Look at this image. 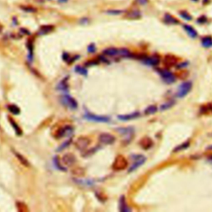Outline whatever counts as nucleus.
Wrapping results in <instances>:
<instances>
[{
  "mask_svg": "<svg viewBox=\"0 0 212 212\" xmlns=\"http://www.w3.org/2000/svg\"><path fill=\"white\" fill-rule=\"evenodd\" d=\"M74 132V128L72 125H64L60 126L54 132V137L56 138H64V137H68L70 135L73 134Z\"/></svg>",
  "mask_w": 212,
  "mask_h": 212,
  "instance_id": "f257e3e1",
  "label": "nucleus"
},
{
  "mask_svg": "<svg viewBox=\"0 0 212 212\" xmlns=\"http://www.w3.org/2000/svg\"><path fill=\"white\" fill-rule=\"evenodd\" d=\"M128 167V161L123 155H118L115 157V161L112 164V168L113 170L117 171H123L126 169Z\"/></svg>",
  "mask_w": 212,
  "mask_h": 212,
  "instance_id": "f03ea898",
  "label": "nucleus"
},
{
  "mask_svg": "<svg viewBox=\"0 0 212 212\" xmlns=\"http://www.w3.org/2000/svg\"><path fill=\"white\" fill-rule=\"evenodd\" d=\"M116 131L120 134L123 135L124 137V141L127 142V143H129L134 135V129L133 127H126V128H118L116 129Z\"/></svg>",
  "mask_w": 212,
  "mask_h": 212,
  "instance_id": "7ed1b4c3",
  "label": "nucleus"
},
{
  "mask_svg": "<svg viewBox=\"0 0 212 212\" xmlns=\"http://www.w3.org/2000/svg\"><path fill=\"white\" fill-rule=\"evenodd\" d=\"M191 89H192V83L191 81H186L178 87L176 91V96L178 98H183L191 91Z\"/></svg>",
  "mask_w": 212,
  "mask_h": 212,
  "instance_id": "20e7f679",
  "label": "nucleus"
},
{
  "mask_svg": "<svg viewBox=\"0 0 212 212\" xmlns=\"http://www.w3.org/2000/svg\"><path fill=\"white\" fill-rule=\"evenodd\" d=\"M60 102L62 105H64L65 107L71 109V110H75L78 107V103L75 100L73 97L70 95H63L60 97Z\"/></svg>",
  "mask_w": 212,
  "mask_h": 212,
  "instance_id": "39448f33",
  "label": "nucleus"
},
{
  "mask_svg": "<svg viewBox=\"0 0 212 212\" xmlns=\"http://www.w3.org/2000/svg\"><path fill=\"white\" fill-rule=\"evenodd\" d=\"M90 143V139L86 137V136H80L79 137L75 143V146L80 151H84L88 148V146Z\"/></svg>",
  "mask_w": 212,
  "mask_h": 212,
  "instance_id": "423d86ee",
  "label": "nucleus"
},
{
  "mask_svg": "<svg viewBox=\"0 0 212 212\" xmlns=\"http://www.w3.org/2000/svg\"><path fill=\"white\" fill-rule=\"evenodd\" d=\"M115 142V137L110 134L104 133L99 136V143L100 145H111Z\"/></svg>",
  "mask_w": 212,
  "mask_h": 212,
  "instance_id": "0eeeda50",
  "label": "nucleus"
},
{
  "mask_svg": "<svg viewBox=\"0 0 212 212\" xmlns=\"http://www.w3.org/2000/svg\"><path fill=\"white\" fill-rule=\"evenodd\" d=\"M134 162L129 168V172H133L137 170L139 166H141L146 161V157L143 155H135L134 156Z\"/></svg>",
  "mask_w": 212,
  "mask_h": 212,
  "instance_id": "6e6552de",
  "label": "nucleus"
},
{
  "mask_svg": "<svg viewBox=\"0 0 212 212\" xmlns=\"http://www.w3.org/2000/svg\"><path fill=\"white\" fill-rule=\"evenodd\" d=\"M159 74L161 75V78L167 84H172L176 81V76L168 70L161 69L158 70Z\"/></svg>",
  "mask_w": 212,
  "mask_h": 212,
  "instance_id": "1a4fd4ad",
  "label": "nucleus"
},
{
  "mask_svg": "<svg viewBox=\"0 0 212 212\" xmlns=\"http://www.w3.org/2000/svg\"><path fill=\"white\" fill-rule=\"evenodd\" d=\"M85 118L87 120L93 121V122H99V123H108L110 121V119L109 117L101 115H95L91 113H86L85 115Z\"/></svg>",
  "mask_w": 212,
  "mask_h": 212,
  "instance_id": "9d476101",
  "label": "nucleus"
},
{
  "mask_svg": "<svg viewBox=\"0 0 212 212\" xmlns=\"http://www.w3.org/2000/svg\"><path fill=\"white\" fill-rule=\"evenodd\" d=\"M76 161V157L72 153H66L61 157V162L65 166H71Z\"/></svg>",
  "mask_w": 212,
  "mask_h": 212,
  "instance_id": "9b49d317",
  "label": "nucleus"
},
{
  "mask_svg": "<svg viewBox=\"0 0 212 212\" xmlns=\"http://www.w3.org/2000/svg\"><path fill=\"white\" fill-rule=\"evenodd\" d=\"M143 62L145 64L148 65H151V66H156L157 65L159 64L160 62V57L157 56V55H152V56H149V57H144L143 59Z\"/></svg>",
  "mask_w": 212,
  "mask_h": 212,
  "instance_id": "f8f14e48",
  "label": "nucleus"
},
{
  "mask_svg": "<svg viewBox=\"0 0 212 212\" xmlns=\"http://www.w3.org/2000/svg\"><path fill=\"white\" fill-rule=\"evenodd\" d=\"M141 17H142L141 12H140L139 10H137V9L130 10L129 12H127L126 14H125V18L128 19H130V20L139 19L141 18Z\"/></svg>",
  "mask_w": 212,
  "mask_h": 212,
  "instance_id": "ddd939ff",
  "label": "nucleus"
},
{
  "mask_svg": "<svg viewBox=\"0 0 212 212\" xmlns=\"http://www.w3.org/2000/svg\"><path fill=\"white\" fill-rule=\"evenodd\" d=\"M177 60H178L175 55H166L164 58V65L168 67H171L177 64Z\"/></svg>",
  "mask_w": 212,
  "mask_h": 212,
  "instance_id": "4468645a",
  "label": "nucleus"
},
{
  "mask_svg": "<svg viewBox=\"0 0 212 212\" xmlns=\"http://www.w3.org/2000/svg\"><path fill=\"white\" fill-rule=\"evenodd\" d=\"M139 145L141 146V148L145 149V150H148L149 148H151L153 145V142L152 140L150 138L148 137H145V138H143L140 142H139Z\"/></svg>",
  "mask_w": 212,
  "mask_h": 212,
  "instance_id": "2eb2a0df",
  "label": "nucleus"
},
{
  "mask_svg": "<svg viewBox=\"0 0 212 212\" xmlns=\"http://www.w3.org/2000/svg\"><path fill=\"white\" fill-rule=\"evenodd\" d=\"M140 116V113L136 111L134 113H131L129 115H119L118 116V119L122 121H129V120H133L137 119Z\"/></svg>",
  "mask_w": 212,
  "mask_h": 212,
  "instance_id": "dca6fc26",
  "label": "nucleus"
},
{
  "mask_svg": "<svg viewBox=\"0 0 212 212\" xmlns=\"http://www.w3.org/2000/svg\"><path fill=\"white\" fill-rule=\"evenodd\" d=\"M183 28H184L185 31L186 32V33H187L191 38H196V37H197L198 34H197L196 30L194 28H192L191 26L187 25V24H185V25H183Z\"/></svg>",
  "mask_w": 212,
  "mask_h": 212,
  "instance_id": "f3484780",
  "label": "nucleus"
},
{
  "mask_svg": "<svg viewBox=\"0 0 212 212\" xmlns=\"http://www.w3.org/2000/svg\"><path fill=\"white\" fill-rule=\"evenodd\" d=\"M14 154L15 155V157H17V159H18V160L20 162H21V164H22V165H23V166H30V163H29V161H28V159L24 157V156H23L22 154H20L18 152L14 151Z\"/></svg>",
  "mask_w": 212,
  "mask_h": 212,
  "instance_id": "a211bd4d",
  "label": "nucleus"
},
{
  "mask_svg": "<svg viewBox=\"0 0 212 212\" xmlns=\"http://www.w3.org/2000/svg\"><path fill=\"white\" fill-rule=\"evenodd\" d=\"M164 21H165V23H167V24H170V25L179 24V21L169 14H166L164 15Z\"/></svg>",
  "mask_w": 212,
  "mask_h": 212,
  "instance_id": "6ab92c4d",
  "label": "nucleus"
},
{
  "mask_svg": "<svg viewBox=\"0 0 212 212\" xmlns=\"http://www.w3.org/2000/svg\"><path fill=\"white\" fill-rule=\"evenodd\" d=\"M54 30V27L51 25H46V26H42L39 31H38V35H46L48 34Z\"/></svg>",
  "mask_w": 212,
  "mask_h": 212,
  "instance_id": "aec40b11",
  "label": "nucleus"
},
{
  "mask_svg": "<svg viewBox=\"0 0 212 212\" xmlns=\"http://www.w3.org/2000/svg\"><path fill=\"white\" fill-rule=\"evenodd\" d=\"M103 53L104 55H108V56H116V55H119V49L115 47H110L105 49Z\"/></svg>",
  "mask_w": 212,
  "mask_h": 212,
  "instance_id": "412c9836",
  "label": "nucleus"
},
{
  "mask_svg": "<svg viewBox=\"0 0 212 212\" xmlns=\"http://www.w3.org/2000/svg\"><path fill=\"white\" fill-rule=\"evenodd\" d=\"M9 121L10 124L12 125V127L14 128V131L16 132V134H18V135H22V134H23V131H22L21 128H20V127L18 126V124H17V123L14 121V119H12V118L9 117Z\"/></svg>",
  "mask_w": 212,
  "mask_h": 212,
  "instance_id": "4be33fe9",
  "label": "nucleus"
},
{
  "mask_svg": "<svg viewBox=\"0 0 212 212\" xmlns=\"http://www.w3.org/2000/svg\"><path fill=\"white\" fill-rule=\"evenodd\" d=\"M201 44L206 48H211L212 47V37L210 36L203 37L201 39Z\"/></svg>",
  "mask_w": 212,
  "mask_h": 212,
  "instance_id": "5701e85b",
  "label": "nucleus"
},
{
  "mask_svg": "<svg viewBox=\"0 0 212 212\" xmlns=\"http://www.w3.org/2000/svg\"><path fill=\"white\" fill-rule=\"evenodd\" d=\"M175 104H176L175 100H168V101H166V103L162 104V105L160 106V110L161 111L167 110L171 109V108Z\"/></svg>",
  "mask_w": 212,
  "mask_h": 212,
  "instance_id": "b1692460",
  "label": "nucleus"
},
{
  "mask_svg": "<svg viewBox=\"0 0 212 212\" xmlns=\"http://www.w3.org/2000/svg\"><path fill=\"white\" fill-rule=\"evenodd\" d=\"M120 211L123 212H126L130 211L129 208L128 207L127 204H126V201H125V198L124 196H121L120 201Z\"/></svg>",
  "mask_w": 212,
  "mask_h": 212,
  "instance_id": "393cba45",
  "label": "nucleus"
},
{
  "mask_svg": "<svg viewBox=\"0 0 212 212\" xmlns=\"http://www.w3.org/2000/svg\"><path fill=\"white\" fill-rule=\"evenodd\" d=\"M72 174L75 176L76 177H81V176H85V171L82 167H75V169L72 170Z\"/></svg>",
  "mask_w": 212,
  "mask_h": 212,
  "instance_id": "a878e982",
  "label": "nucleus"
},
{
  "mask_svg": "<svg viewBox=\"0 0 212 212\" xmlns=\"http://www.w3.org/2000/svg\"><path fill=\"white\" fill-rule=\"evenodd\" d=\"M157 107L156 105H149L144 110V115H154L155 113H157Z\"/></svg>",
  "mask_w": 212,
  "mask_h": 212,
  "instance_id": "bb28decb",
  "label": "nucleus"
},
{
  "mask_svg": "<svg viewBox=\"0 0 212 212\" xmlns=\"http://www.w3.org/2000/svg\"><path fill=\"white\" fill-rule=\"evenodd\" d=\"M189 146H190V142H189V141H187V142H185V143H181V144L178 145V146H176V148H174L173 152H181V151H182V150H185L186 148H188Z\"/></svg>",
  "mask_w": 212,
  "mask_h": 212,
  "instance_id": "cd10ccee",
  "label": "nucleus"
},
{
  "mask_svg": "<svg viewBox=\"0 0 212 212\" xmlns=\"http://www.w3.org/2000/svg\"><path fill=\"white\" fill-rule=\"evenodd\" d=\"M8 110H9L13 115H19L20 112H21L18 106L16 105H9L8 106Z\"/></svg>",
  "mask_w": 212,
  "mask_h": 212,
  "instance_id": "c85d7f7f",
  "label": "nucleus"
},
{
  "mask_svg": "<svg viewBox=\"0 0 212 212\" xmlns=\"http://www.w3.org/2000/svg\"><path fill=\"white\" fill-rule=\"evenodd\" d=\"M16 206H17V209H18V211L19 212L28 211V207H27L25 203L18 201V202L16 203Z\"/></svg>",
  "mask_w": 212,
  "mask_h": 212,
  "instance_id": "c756f323",
  "label": "nucleus"
},
{
  "mask_svg": "<svg viewBox=\"0 0 212 212\" xmlns=\"http://www.w3.org/2000/svg\"><path fill=\"white\" fill-rule=\"evenodd\" d=\"M54 163H55V166L60 171H66V168L63 166V164H62V162H61V160H59V158L58 157H55L54 158Z\"/></svg>",
  "mask_w": 212,
  "mask_h": 212,
  "instance_id": "7c9ffc66",
  "label": "nucleus"
},
{
  "mask_svg": "<svg viewBox=\"0 0 212 212\" xmlns=\"http://www.w3.org/2000/svg\"><path fill=\"white\" fill-rule=\"evenodd\" d=\"M58 89L60 90H66L67 89H68V83H67V79L65 78L63 79L62 80H61V82H60L59 85H58Z\"/></svg>",
  "mask_w": 212,
  "mask_h": 212,
  "instance_id": "2f4dec72",
  "label": "nucleus"
},
{
  "mask_svg": "<svg viewBox=\"0 0 212 212\" xmlns=\"http://www.w3.org/2000/svg\"><path fill=\"white\" fill-rule=\"evenodd\" d=\"M119 55L123 57H129L131 56V52L126 48H120L119 49Z\"/></svg>",
  "mask_w": 212,
  "mask_h": 212,
  "instance_id": "473e14b6",
  "label": "nucleus"
},
{
  "mask_svg": "<svg viewBox=\"0 0 212 212\" xmlns=\"http://www.w3.org/2000/svg\"><path fill=\"white\" fill-rule=\"evenodd\" d=\"M20 9L22 10H23L24 12H27V13H29V14H32V13H36L37 12V9H34L32 6H20Z\"/></svg>",
  "mask_w": 212,
  "mask_h": 212,
  "instance_id": "72a5a7b5",
  "label": "nucleus"
},
{
  "mask_svg": "<svg viewBox=\"0 0 212 212\" xmlns=\"http://www.w3.org/2000/svg\"><path fill=\"white\" fill-rule=\"evenodd\" d=\"M72 143V138H70V139H68V140L65 141L64 143H62L60 147L58 148L57 151H62V150H64V149H65V148H67L68 147H69L70 145V143Z\"/></svg>",
  "mask_w": 212,
  "mask_h": 212,
  "instance_id": "f704fd0d",
  "label": "nucleus"
},
{
  "mask_svg": "<svg viewBox=\"0 0 212 212\" xmlns=\"http://www.w3.org/2000/svg\"><path fill=\"white\" fill-rule=\"evenodd\" d=\"M180 16L182 18L186 20V21H191V19H192V17L186 11H184V10H182V11H180Z\"/></svg>",
  "mask_w": 212,
  "mask_h": 212,
  "instance_id": "c9c22d12",
  "label": "nucleus"
},
{
  "mask_svg": "<svg viewBox=\"0 0 212 212\" xmlns=\"http://www.w3.org/2000/svg\"><path fill=\"white\" fill-rule=\"evenodd\" d=\"M75 72H77L78 74L85 75H87V70L85 69V67L80 66V65H77V66L75 68Z\"/></svg>",
  "mask_w": 212,
  "mask_h": 212,
  "instance_id": "e433bc0d",
  "label": "nucleus"
},
{
  "mask_svg": "<svg viewBox=\"0 0 212 212\" xmlns=\"http://www.w3.org/2000/svg\"><path fill=\"white\" fill-rule=\"evenodd\" d=\"M124 12V10H120V9H110L105 11L106 14H111V15H120V14H123Z\"/></svg>",
  "mask_w": 212,
  "mask_h": 212,
  "instance_id": "4c0bfd02",
  "label": "nucleus"
},
{
  "mask_svg": "<svg viewBox=\"0 0 212 212\" xmlns=\"http://www.w3.org/2000/svg\"><path fill=\"white\" fill-rule=\"evenodd\" d=\"M207 21V18L206 16H201L198 19H197V23H200V24H202V23H205Z\"/></svg>",
  "mask_w": 212,
  "mask_h": 212,
  "instance_id": "58836bf2",
  "label": "nucleus"
},
{
  "mask_svg": "<svg viewBox=\"0 0 212 212\" xmlns=\"http://www.w3.org/2000/svg\"><path fill=\"white\" fill-rule=\"evenodd\" d=\"M137 2V4H138L139 5H142V6H144V5H147L149 2V0H135Z\"/></svg>",
  "mask_w": 212,
  "mask_h": 212,
  "instance_id": "ea45409f",
  "label": "nucleus"
},
{
  "mask_svg": "<svg viewBox=\"0 0 212 212\" xmlns=\"http://www.w3.org/2000/svg\"><path fill=\"white\" fill-rule=\"evenodd\" d=\"M95 50H96V47L95 46L94 44H91V45H90V46H88V51H89V52H90V53L95 52Z\"/></svg>",
  "mask_w": 212,
  "mask_h": 212,
  "instance_id": "a19ab883",
  "label": "nucleus"
},
{
  "mask_svg": "<svg viewBox=\"0 0 212 212\" xmlns=\"http://www.w3.org/2000/svg\"><path fill=\"white\" fill-rule=\"evenodd\" d=\"M186 65H187V63H186V62H184V63H181V64L180 65H178V68H182V67H185V66H186Z\"/></svg>",
  "mask_w": 212,
  "mask_h": 212,
  "instance_id": "79ce46f5",
  "label": "nucleus"
},
{
  "mask_svg": "<svg viewBox=\"0 0 212 212\" xmlns=\"http://www.w3.org/2000/svg\"><path fill=\"white\" fill-rule=\"evenodd\" d=\"M208 2H210V0H203V4H207Z\"/></svg>",
  "mask_w": 212,
  "mask_h": 212,
  "instance_id": "37998d69",
  "label": "nucleus"
},
{
  "mask_svg": "<svg viewBox=\"0 0 212 212\" xmlns=\"http://www.w3.org/2000/svg\"><path fill=\"white\" fill-rule=\"evenodd\" d=\"M3 32V26H2V24H0V33Z\"/></svg>",
  "mask_w": 212,
  "mask_h": 212,
  "instance_id": "c03bdc74",
  "label": "nucleus"
},
{
  "mask_svg": "<svg viewBox=\"0 0 212 212\" xmlns=\"http://www.w3.org/2000/svg\"><path fill=\"white\" fill-rule=\"evenodd\" d=\"M210 160H211V161H212V156H211V157H210Z\"/></svg>",
  "mask_w": 212,
  "mask_h": 212,
  "instance_id": "a18cd8bd",
  "label": "nucleus"
},
{
  "mask_svg": "<svg viewBox=\"0 0 212 212\" xmlns=\"http://www.w3.org/2000/svg\"><path fill=\"white\" fill-rule=\"evenodd\" d=\"M210 135H211V136H212V134H210Z\"/></svg>",
  "mask_w": 212,
  "mask_h": 212,
  "instance_id": "49530a36",
  "label": "nucleus"
}]
</instances>
